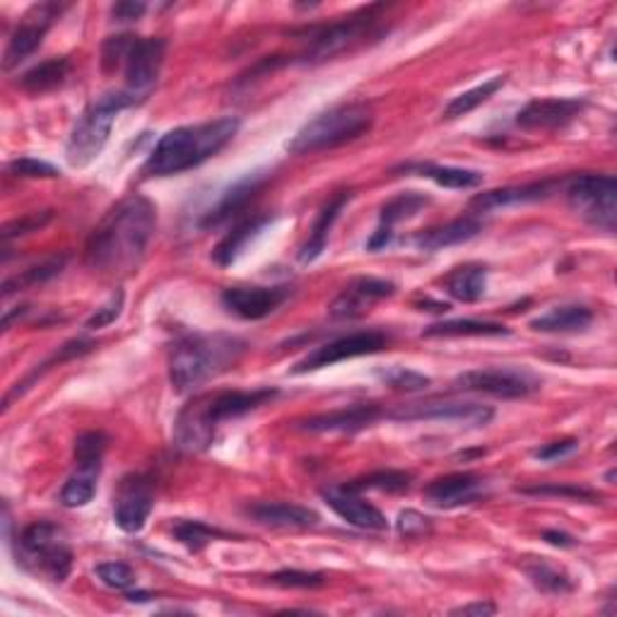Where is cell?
Listing matches in <instances>:
<instances>
[{
    "label": "cell",
    "instance_id": "cell-1",
    "mask_svg": "<svg viewBox=\"0 0 617 617\" xmlns=\"http://www.w3.org/2000/svg\"><path fill=\"white\" fill-rule=\"evenodd\" d=\"M157 227V208L140 194L123 198L89 234L85 261L109 275H128L145 258Z\"/></svg>",
    "mask_w": 617,
    "mask_h": 617
},
{
    "label": "cell",
    "instance_id": "cell-2",
    "mask_svg": "<svg viewBox=\"0 0 617 617\" xmlns=\"http://www.w3.org/2000/svg\"><path fill=\"white\" fill-rule=\"evenodd\" d=\"M277 396V388L254 391H210L190 398L174 422V444L178 452L200 454L215 442L218 428L224 420H237L242 415L266 406Z\"/></svg>",
    "mask_w": 617,
    "mask_h": 617
},
{
    "label": "cell",
    "instance_id": "cell-3",
    "mask_svg": "<svg viewBox=\"0 0 617 617\" xmlns=\"http://www.w3.org/2000/svg\"><path fill=\"white\" fill-rule=\"evenodd\" d=\"M242 121L237 116H222L215 121L198 123V126H178L164 133L155 145L152 155L143 166L145 176H176L188 170H196L222 148H227L237 136Z\"/></svg>",
    "mask_w": 617,
    "mask_h": 617
},
{
    "label": "cell",
    "instance_id": "cell-4",
    "mask_svg": "<svg viewBox=\"0 0 617 617\" xmlns=\"http://www.w3.org/2000/svg\"><path fill=\"white\" fill-rule=\"evenodd\" d=\"M246 343L232 335L194 333L178 341L170 355V379L178 394H190L237 365Z\"/></svg>",
    "mask_w": 617,
    "mask_h": 617
},
{
    "label": "cell",
    "instance_id": "cell-5",
    "mask_svg": "<svg viewBox=\"0 0 617 617\" xmlns=\"http://www.w3.org/2000/svg\"><path fill=\"white\" fill-rule=\"evenodd\" d=\"M372 123L374 111L362 102L331 107L307 121L287 143V150L292 155H309L341 148V145L367 136L372 131Z\"/></svg>",
    "mask_w": 617,
    "mask_h": 617
},
{
    "label": "cell",
    "instance_id": "cell-6",
    "mask_svg": "<svg viewBox=\"0 0 617 617\" xmlns=\"http://www.w3.org/2000/svg\"><path fill=\"white\" fill-rule=\"evenodd\" d=\"M138 102L140 99L131 95L128 89H116V92H107L95 104H89L81 121L75 123L69 145H65V157H69L71 166L83 170V166L92 164L107 148L116 116L123 109Z\"/></svg>",
    "mask_w": 617,
    "mask_h": 617
},
{
    "label": "cell",
    "instance_id": "cell-7",
    "mask_svg": "<svg viewBox=\"0 0 617 617\" xmlns=\"http://www.w3.org/2000/svg\"><path fill=\"white\" fill-rule=\"evenodd\" d=\"M22 565L47 575L51 581H65L73 569V550L63 529L49 521L29 523L20 533Z\"/></svg>",
    "mask_w": 617,
    "mask_h": 617
},
{
    "label": "cell",
    "instance_id": "cell-8",
    "mask_svg": "<svg viewBox=\"0 0 617 617\" xmlns=\"http://www.w3.org/2000/svg\"><path fill=\"white\" fill-rule=\"evenodd\" d=\"M569 208L601 232H615L617 182L610 174H579L567 186Z\"/></svg>",
    "mask_w": 617,
    "mask_h": 617
},
{
    "label": "cell",
    "instance_id": "cell-9",
    "mask_svg": "<svg viewBox=\"0 0 617 617\" xmlns=\"http://www.w3.org/2000/svg\"><path fill=\"white\" fill-rule=\"evenodd\" d=\"M384 8L386 5L362 8L353 15L333 22V25H326V27L313 32L309 47L305 51V61L307 63H321V61H329V59H333V55H338L347 49H353L355 44H360L369 35V29H372L374 22L379 20L377 13Z\"/></svg>",
    "mask_w": 617,
    "mask_h": 617
},
{
    "label": "cell",
    "instance_id": "cell-10",
    "mask_svg": "<svg viewBox=\"0 0 617 617\" xmlns=\"http://www.w3.org/2000/svg\"><path fill=\"white\" fill-rule=\"evenodd\" d=\"M388 420L398 422H452L461 428H485L495 418V410L480 403L466 400H424V403H408V406H396L386 410Z\"/></svg>",
    "mask_w": 617,
    "mask_h": 617
},
{
    "label": "cell",
    "instance_id": "cell-11",
    "mask_svg": "<svg viewBox=\"0 0 617 617\" xmlns=\"http://www.w3.org/2000/svg\"><path fill=\"white\" fill-rule=\"evenodd\" d=\"M456 386L461 391H473V394H490L497 398H529L535 391H541V379L526 372V369L514 367H492V369H473L456 377Z\"/></svg>",
    "mask_w": 617,
    "mask_h": 617
},
{
    "label": "cell",
    "instance_id": "cell-12",
    "mask_svg": "<svg viewBox=\"0 0 617 617\" xmlns=\"http://www.w3.org/2000/svg\"><path fill=\"white\" fill-rule=\"evenodd\" d=\"M386 345H388V335L381 331H360V333L343 335V338H335L313 347L305 360H299L295 367H292V374L317 372V369L353 360V357L374 355L384 350Z\"/></svg>",
    "mask_w": 617,
    "mask_h": 617
},
{
    "label": "cell",
    "instance_id": "cell-13",
    "mask_svg": "<svg viewBox=\"0 0 617 617\" xmlns=\"http://www.w3.org/2000/svg\"><path fill=\"white\" fill-rule=\"evenodd\" d=\"M61 5L55 3H41L29 10V13L22 17V22L17 25V29L10 35V41L5 47V55H3V69L13 71L22 61H27L32 53H35L47 32L51 27V22L61 15Z\"/></svg>",
    "mask_w": 617,
    "mask_h": 617
},
{
    "label": "cell",
    "instance_id": "cell-14",
    "mask_svg": "<svg viewBox=\"0 0 617 617\" xmlns=\"http://www.w3.org/2000/svg\"><path fill=\"white\" fill-rule=\"evenodd\" d=\"M164 55H166L164 39L136 37L126 55V63H123V69H126V89L131 95H136L138 99H145L150 95V89L155 87L164 65Z\"/></svg>",
    "mask_w": 617,
    "mask_h": 617
},
{
    "label": "cell",
    "instance_id": "cell-15",
    "mask_svg": "<svg viewBox=\"0 0 617 617\" xmlns=\"http://www.w3.org/2000/svg\"><path fill=\"white\" fill-rule=\"evenodd\" d=\"M583 109H587V99L577 97L531 99V102L516 114V126L523 131H557L569 126L571 121L581 116Z\"/></svg>",
    "mask_w": 617,
    "mask_h": 617
},
{
    "label": "cell",
    "instance_id": "cell-16",
    "mask_svg": "<svg viewBox=\"0 0 617 617\" xmlns=\"http://www.w3.org/2000/svg\"><path fill=\"white\" fill-rule=\"evenodd\" d=\"M155 507L152 482L145 476H128L123 478L116 504H114V521L123 533L143 531L145 521L150 519Z\"/></svg>",
    "mask_w": 617,
    "mask_h": 617
},
{
    "label": "cell",
    "instance_id": "cell-17",
    "mask_svg": "<svg viewBox=\"0 0 617 617\" xmlns=\"http://www.w3.org/2000/svg\"><path fill=\"white\" fill-rule=\"evenodd\" d=\"M289 287H230L222 292V307L244 321H261L285 305Z\"/></svg>",
    "mask_w": 617,
    "mask_h": 617
},
{
    "label": "cell",
    "instance_id": "cell-18",
    "mask_svg": "<svg viewBox=\"0 0 617 617\" xmlns=\"http://www.w3.org/2000/svg\"><path fill=\"white\" fill-rule=\"evenodd\" d=\"M488 490V480L478 473H452L444 478L432 480L428 488H424V499L440 509H458L466 507V504L478 502Z\"/></svg>",
    "mask_w": 617,
    "mask_h": 617
},
{
    "label": "cell",
    "instance_id": "cell-19",
    "mask_svg": "<svg viewBox=\"0 0 617 617\" xmlns=\"http://www.w3.org/2000/svg\"><path fill=\"white\" fill-rule=\"evenodd\" d=\"M381 418H386V410H381L379 406H374V403H362V406L311 415V418L299 422V430L311 434H329V432L353 434L372 428V424L379 422Z\"/></svg>",
    "mask_w": 617,
    "mask_h": 617
},
{
    "label": "cell",
    "instance_id": "cell-20",
    "mask_svg": "<svg viewBox=\"0 0 617 617\" xmlns=\"http://www.w3.org/2000/svg\"><path fill=\"white\" fill-rule=\"evenodd\" d=\"M323 499H326L329 507L341 516L343 521H347L355 529L362 531H386L388 521L386 516L377 509L372 502H367L360 497V492L345 490L341 488H329L323 490Z\"/></svg>",
    "mask_w": 617,
    "mask_h": 617
},
{
    "label": "cell",
    "instance_id": "cell-21",
    "mask_svg": "<svg viewBox=\"0 0 617 617\" xmlns=\"http://www.w3.org/2000/svg\"><path fill=\"white\" fill-rule=\"evenodd\" d=\"M394 292H396V285L388 283V280L357 277L341 292L338 297L333 299L329 311L333 319H355L372 307L374 301L386 299L394 295Z\"/></svg>",
    "mask_w": 617,
    "mask_h": 617
},
{
    "label": "cell",
    "instance_id": "cell-22",
    "mask_svg": "<svg viewBox=\"0 0 617 617\" xmlns=\"http://www.w3.org/2000/svg\"><path fill=\"white\" fill-rule=\"evenodd\" d=\"M428 203H430V198L418 194V190H406V194H398L396 198H391L379 212V224L372 237H369L367 242V251L386 249L391 239H394L396 224L415 218Z\"/></svg>",
    "mask_w": 617,
    "mask_h": 617
},
{
    "label": "cell",
    "instance_id": "cell-23",
    "mask_svg": "<svg viewBox=\"0 0 617 617\" xmlns=\"http://www.w3.org/2000/svg\"><path fill=\"white\" fill-rule=\"evenodd\" d=\"M268 174L266 172H254V174H246L242 182L234 184L227 194L220 198V203L212 208L210 212H206L203 222H200V227L210 230V227H218L222 222H230L232 218H237L239 212H244V208L251 203V198L258 194V188L266 184Z\"/></svg>",
    "mask_w": 617,
    "mask_h": 617
},
{
    "label": "cell",
    "instance_id": "cell-24",
    "mask_svg": "<svg viewBox=\"0 0 617 617\" xmlns=\"http://www.w3.org/2000/svg\"><path fill=\"white\" fill-rule=\"evenodd\" d=\"M555 182H535V184H523V186H504V188H492L485 194H478L470 200V208L478 212H490L497 208H509V206H521V203H538L545 200L555 190Z\"/></svg>",
    "mask_w": 617,
    "mask_h": 617
},
{
    "label": "cell",
    "instance_id": "cell-25",
    "mask_svg": "<svg viewBox=\"0 0 617 617\" xmlns=\"http://www.w3.org/2000/svg\"><path fill=\"white\" fill-rule=\"evenodd\" d=\"M249 514L271 529H311L319 523L317 511L289 502H258L249 507Z\"/></svg>",
    "mask_w": 617,
    "mask_h": 617
},
{
    "label": "cell",
    "instance_id": "cell-26",
    "mask_svg": "<svg viewBox=\"0 0 617 617\" xmlns=\"http://www.w3.org/2000/svg\"><path fill=\"white\" fill-rule=\"evenodd\" d=\"M353 190H341L338 196L331 198L326 206L321 208V212L317 215V222H313L309 239L305 242V246L299 249V261L301 263H313L317 258L326 251V244H329V234L333 230L335 220L341 218V212L345 210V206L353 200Z\"/></svg>",
    "mask_w": 617,
    "mask_h": 617
},
{
    "label": "cell",
    "instance_id": "cell-27",
    "mask_svg": "<svg viewBox=\"0 0 617 617\" xmlns=\"http://www.w3.org/2000/svg\"><path fill=\"white\" fill-rule=\"evenodd\" d=\"M268 224H271V218L268 215H251L239 220L227 234H224L222 242L215 246V251H212L215 263L222 268L232 266L246 251V246L261 237V232L268 227Z\"/></svg>",
    "mask_w": 617,
    "mask_h": 617
},
{
    "label": "cell",
    "instance_id": "cell-28",
    "mask_svg": "<svg viewBox=\"0 0 617 617\" xmlns=\"http://www.w3.org/2000/svg\"><path fill=\"white\" fill-rule=\"evenodd\" d=\"M480 232H482V222L476 215H466L446 222L442 227L418 234V237H415V246L422 251H440L446 249V246H456L476 239Z\"/></svg>",
    "mask_w": 617,
    "mask_h": 617
},
{
    "label": "cell",
    "instance_id": "cell-29",
    "mask_svg": "<svg viewBox=\"0 0 617 617\" xmlns=\"http://www.w3.org/2000/svg\"><path fill=\"white\" fill-rule=\"evenodd\" d=\"M424 338H497L509 335V329L495 321H476V319H452L432 323L422 331Z\"/></svg>",
    "mask_w": 617,
    "mask_h": 617
},
{
    "label": "cell",
    "instance_id": "cell-30",
    "mask_svg": "<svg viewBox=\"0 0 617 617\" xmlns=\"http://www.w3.org/2000/svg\"><path fill=\"white\" fill-rule=\"evenodd\" d=\"M593 323V311L583 305H565L550 309L543 317L531 321L533 331L541 333H577L587 331Z\"/></svg>",
    "mask_w": 617,
    "mask_h": 617
},
{
    "label": "cell",
    "instance_id": "cell-31",
    "mask_svg": "<svg viewBox=\"0 0 617 617\" xmlns=\"http://www.w3.org/2000/svg\"><path fill=\"white\" fill-rule=\"evenodd\" d=\"M446 292L458 301H478L485 295L488 287V268L478 263H466L461 268H454L444 280Z\"/></svg>",
    "mask_w": 617,
    "mask_h": 617
},
{
    "label": "cell",
    "instance_id": "cell-32",
    "mask_svg": "<svg viewBox=\"0 0 617 617\" xmlns=\"http://www.w3.org/2000/svg\"><path fill=\"white\" fill-rule=\"evenodd\" d=\"M406 174H418L432 178L436 186L444 188H476L482 184V174L476 170H461V166H442V164H406L400 166Z\"/></svg>",
    "mask_w": 617,
    "mask_h": 617
},
{
    "label": "cell",
    "instance_id": "cell-33",
    "mask_svg": "<svg viewBox=\"0 0 617 617\" xmlns=\"http://www.w3.org/2000/svg\"><path fill=\"white\" fill-rule=\"evenodd\" d=\"M71 69H73L71 59H49L22 75L20 87L27 89L32 95L51 92V89L61 87L65 83V77L71 75Z\"/></svg>",
    "mask_w": 617,
    "mask_h": 617
},
{
    "label": "cell",
    "instance_id": "cell-34",
    "mask_svg": "<svg viewBox=\"0 0 617 617\" xmlns=\"http://www.w3.org/2000/svg\"><path fill=\"white\" fill-rule=\"evenodd\" d=\"M504 83H507V75H495V77H490V81H485L482 85H476L473 89H466V92L454 97L452 102L446 104L444 119L468 116L470 111H476L480 104H485L490 97H495L497 89L504 87Z\"/></svg>",
    "mask_w": 617,
    "mask_h": 617
},
{
    "label": "cell",
    "instance_id": "cell-35",
    "mask_svg": "<svg viewBox=\"0 0 617 617\" xmlns=\"http://www.w3.org/2000/svg\"><path fill=\"white\" fill-rule=\"evenodd\" d=\"M75 466L77 473L97 478L102 470V461L107 454V434L104 432H83L75 440Z\"/></svg>",
    "mask_w": 617,
    "mask_h": 617
},
{
    "label": "cell",
    "instance_id": "cell-36",
    "mask_svg": "<svg viewBox=\"0 0 617 617\" xmlns=\"http://www.w3.org/2000/svg\"><path fill=\"white\" fill-rule=\"evenodd\" d=\"M526 577L531 579L538 591L547 593V596H565V593L575 591V581L563 569H557L547 563H531L526 565Z\"/></svg>",
    "mask_w": 617,
    "mask_h": 617
},
{
    "label": "cell",
    "instance_id": "cell-37",
    "mask_svg": "<svg viewBox=\"0 0 617 617\" xmlns=\"http://www.w3.org/2000/svg\"><path fill=\"white\" fill-rule=\"evenodd\" d=\"M412 482V476L406 473V470H374V473L357 478L353 482L343 485L345 490L353 492H367V490H377V492H403L408 490Z\"/></svg>",
    "mask_w": 617,
    "mask_h": 617
},
{
    "label": "cell",
    "instance_id": "cell-38",
    "mask_svg": "<svg viewBox=\"0 0 617 617\" xmlns=\"http://www.w3.org/2000/svg\"><path fill=\"white\" fill-rule=\"evenodd\" d=\"M63 266H65V256H53V258H49V261H44L39 266H32V268H27L25 273H20L15 277L5 280L3 295L10 297V295H13V292H22V289H27V287L47 283V280L55 277L63 271Z\"/></svg>",
    "mask_w": 617,
    "mask_h": 617
},
{
    "label": "cell",
    "instance_id": "cell-39",
    "mask_svg": "<svg viewBox=\"0 0 617 617\" xmlns=\"http://www.w3.org/2000/svg\"><path fill=\"white\" fill-rule=\"evenodd\" d=\"M174 538L184 547H188L190 553H200V550L210 545L212 541H220V538H230V535L220 529H212V526L203 521H178L174 523Z\"/></svg>",
    "mask_w": 617,
    "mask_h": 617
},
{
    "label": "cell",
    "instance_id": "cell-40",
    "mask_svg": "<svg viewBox=\"0 0 617 617\" xmlns=\"http://www.w3.org/2000/svg\"><path fill=\"white\" fill-rule=\"evenodd\" d=\"M95 492H97V478L85 476V473H75L63 485L61 502H63V507H69V509H81V507H87V504L95 499Z\"/></svg>",
    "mask_w": 617,
    "mask_h": 617
},
{
    "label": "cell",
    "instance_id": "cell-41",
    "mask_svg": "<svg viewBox=\"0 0 617 617\" xmlns=\"http://www.w3.org/2000/svg\"><path fill=\"white\" fill-rule=\"evenodd\" d=\"M519 492L523 495H538V497H565V499H581V502H596L601 499V495L581 488V485H571V482H547V485H531V488H519Z\"/></svg>",
    "mask_w": 617,
    "mask_h": 617
},
{
    "label": "cell",
    "instance_id": "cell-42",
    "mask_svg": "<svg viewBox=\"0 0 617 617\" xmlns=\"http://www.w3.org/2000/svg\"><path fill=\"white\" fill-rule=\"evenodd\" d=\"M379 379L388 384L391 388L396 391H408V394H415V391H424L432 381L430 377H424L420 372H412V369L406 367H388L384 372H379Z\"/></svg>",
    "mask_w": 617,
    "mask_h": 617
},
{
    "label": "cell",
    "instance_id": "cell-43",
    "mask_svg": "<svg viewBox=\"0 0 617 617\" xmlns=\"http://www.w3.org/2000/svg\"><path fill=\"white\" fill-rule=\"evenodd\" d=\"M95 575L109 589L128 591L131 587H136V571L126 563H102L95 567Z\"/></svg>",
    "mask_w": 617,
    "mask_h": 617
},
{
    "label": "cell",
    "instance_id": "cell-44",
    "mask_svg": "<svg viewBox=\"0 0 617 617\" xmlns=\"http://www.w3.org/2000/svg\"><path fill=\"white\" fill-rule=\"evenodd\" d=\"M8 172L20 178H59L61 170H55L53 164L37 160V157H20L8 164Z\"/></svg>",
    "mask_w": 617,
    "mask_h": 617
},
{
    "label": "cell",
    "instance_id": "cell-45",
    "mask_svg": "<svg viewBox=\"0 0 617 617\" xmlns=\"http://www.w3.org/2000/svg\"><path fill=\"white\" fill-rule=\"evenodd\" d=\"M271 581L285 589H319L326 583V579H323V575H319V571H299V569L275 571Z\"/></svg>",
    "mask_w": 617,
    "mask_h": 617
},
{
    "label": "cell",
    "instance_id": "cell-46",
    "mask_svg": "<svg viewBox=\"0 0 617 617\" xmlns=\"http://www.w3.org/2000/svg\"><path fill=\"white\" fill-rule=\"evenodd\" d=\"M51 218H53L51 210H41V212H29V215H25V218L8 222L5 227H3V239L8 242V239H13V237H22V234L37 232V230H41L44 224H47Z\"/></svg>",
    "mask_w": 617,
    "mask_h": 617
},
{
    "label": "cell",
    "instance_id": "cell-47",
    "mask_svg": "<svg viewBox=\"0 0 617 617\" xmlns=\"http://www.w3.org/2000/svg\"><path fill=\"white\" fill-rule=\"evenodd\" d=\"M396 529L403 538H422L432 531V519L430 516H424L415 509H406L398 514V521H396Z\"/></svg>",
    "mask_w": 617,
    "mask_h": 617
},
{
    "label": "cell",
    "instance_id": "cell-48",
    "mask_svg": "<svg viewBox=\"0 0 617 617\" xmlns=\"http://www.w3.org/2000/svg\"><path fill=\"white\" fill-rule=\"evenodd\" d=\"M133 41H136V37L121 35V37H111L104 44V51H102L104 71H114V69H119L121 63H126V55H128V51L133 47Z\"/></svg>",
    "mask_w": 617,
    "mask_h": 617
},
{
    "label": "cell",
    "instance_id": "cell-49",
    "mask_svg": "<svg viewBox=\"0 0 617 617\" xmlns=\"http://www.w3.org/2000/svg\"><path fill=\"white\" fill-rule=\"evenodd\" d=\"M121 309H123V292H121V289H116L114 295L109 297L107 305H104V307H99V309L92 313V317L87 319L85 329H87V331H97V329H104V326H109V323H114V321L119 319Z\"/></svg>",
    "mask_w": 617,
    "mask_h": 617
},
{
    "label": "cell",
    "instance_id": "cell-50",
    "mask_svg": "<svg viewBox=\"0 0 617 617\" xmlns=\"http://www.w3.org/2000/svg\"><path fill=\"white\" fill-rule=\"evenodd\" d=\"M577 448H579L577 440H559V442H550L541 448H535L533 456L541 458V461H559V458L575 454Z\"/></svg>",
    "mask_w": 617,
    "mask_h": 617
},
{
    "label": "cell",
    "instance_id": "cell-51",
    "mask_svg": "<svg viewBox=\"0 0 617 617\" xmlns=\"http://www.w3.org/2000/svg\"><path fill=\"white\" fill-rule=\"evenodd\" d=\"M145 10H148V5L145 3H136V0H123V3H116L114 8H111V17H114V22H133V20H140Z\"/></svg>",
    "mask_w": 617,
    "mask_h": 617
},
{
    "label": "cell",
    "instance_id": "cell-52",
    "mask_svg": "<svg viewBox=\"0 0 617 617\" xmlns=\"http://www.w3.org/2000/svg\"><path fill=\"white\" fill-rule=\"evenodd\" d=\"M495 603L490 601H476V603H468L461 605V608H454L452 615H464V617H488V615H495Z\"/></svg>",
    "mask_w": 617,
    "mask_h": 617
},
{
    "label": "cell",
    "instance_id": "cell-53",
    "mask_svg": "<svg viewBox=\"0 0 617 617\" xmlns=\"http://www.w3.org/2000/svg\"><path fill=\"white\" fill-rule=\"evenodd\" d=\"M543 541L550 543V545H555V547H571V545H575V538H571L569 533H563V531H545Z\"/></svg>",
    "mask_w": 617,
    "mask_h": 617
}]
</instances>
